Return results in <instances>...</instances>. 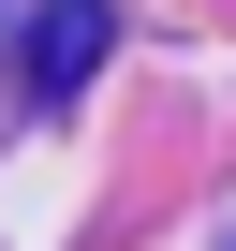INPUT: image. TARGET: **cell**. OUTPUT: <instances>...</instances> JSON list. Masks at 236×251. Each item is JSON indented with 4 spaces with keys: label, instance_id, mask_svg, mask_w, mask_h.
Segmentation results:
<instances>
[{
    "label": "cell",
    "instance_id": "6da1fadb",
    "mask_svg": "<svg viewBox=\"0 0 236 251\" xmlns=\"http://www.w3.org/2000/svg\"><path fill=\"white\" fill-rule=\"evenodd\" d=\"M103 45H118V15H103V0H45V15H30V45H15V74H30V89H89V74H103Z\"/></svg>",
    "mask_w": 236,
    "mask_h": 251
}]
</instances>
